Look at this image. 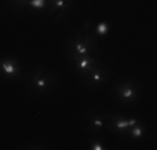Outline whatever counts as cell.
<instances>
[{
	"label": "cell",
	"mask_w": 157,
	"mask_h": 150,
	"mask_svg": "<svg viewBox=\"0 0 157 150\" xmlns=\"http://www.w3.org/2000/svg\"><path fill=\"white\" fill-rule=\"evenodd\" d=\"M0 70H2L7 77H18V73H20V67L17 65L15 60H10V58L0 62Z\"/></svg>",
	"instance_id": "cell-1"
},
{
	"label": "cell",
	"mask_w": 157,
	"mask_h": 150,
	"mask_svg": "<svg viewBox=\"0 0 157 150\" xmlns=\"http://www.w3.org/2000/svg\"><path fill=\"white\" fill-rule=\"evenodd\" d=\"M72 58L75 60V63H77V67L78 69H82V70H87V72H90L92 69H94V65H95V58H84L80 55H75V54H72Z\"/></svg>",
	"instance_id": "cell-2"
},
{
	"label": "cell",
	"mask_w": 157,
	"mask_h": 150,
	"mask_svg": "<svg viewBox=\"0 0 157 150\" xmlns=\"http://www.w3.org/2000/svg\"><path fill=\"white\" fill-rule=\"evenodd\" d=\"M85 42H87V40H82V39L75 40V42H74V50H75L74 54L75 55H87L94 50V45H85Z\"/></svg>",
	"instance_id": "cell-3"
},
{
	"label": "cell",
	"mask_w": 157,
	"mask_h": 150,
	"mask_svg": "<svg viewBox=\"0 0 157 150\" xmlns=\"http://www.w3.org/2000/svg\"><path fill=\"white\" fill-rule=\"evenodd\" d=\"M119 95H121L124 100H134L137 97V90L130 84H124L122 87H119Z\"/></svg>",
	"instance_id": "cell-4"
},
{
	"label": "cell",
	"mask_w": 157,
	"mask_h": 150,
	"mask_svg": "<svg viewBox=\"0 0 157 150\" xmlns=\"http://www.w3.org/2000/svg\"><path fill=\"white\" fill-rule=\"evenodd\" d=\"M48 82H50V78H48V77H44L40 72L33 75V85H35L39 90H44V88H45L47 85H48Z\"/></svg>",
	"instance_id": "cell-5"
},
{
	"label": "cell",
	"mask_w": 157,
	"mask_h": 150,
	"mask_svg": "<svg viewBox=\"0 0 157 150\" xmlns=\"http://www.w3.org/2000/svg\"><path fill=\"white\" fill-rule=\"evenodd\" d=\"M89 73H90V80L94 82V84H100V82L105 78V73H104L99 67H94V69H92Z\"/></svg>",
	"instance_id": "cell-6"
},
{
	"label": "cell",
	"mask_w": 157,
	"mask_h": 150,
	"mask_svg": "<svg viewBox=\"0 0 157 150\" xmlns=\"http://www.w3.org/2000/svg\"><path fill=\"white\" fill-rule=\"evenodd\" d=\"M114 125L117 130H125L129 127V120H124L121 117H114Z\"/></svg>",
	"instance_id": "cell-7"
},
{
	"label": "cell",
	"mask_w": 157,
	"mask_h": 150,
	"mask_svg": "<svg viewBox=\"0 0 157 150\" xmlns=\"http://www.w3.org/2000/svg\"><path fill=\"white\" fill-rule=\"evenodd\" d=\"M142 135H144V127H140V125H134L132 127V130H130V137L132 138H140Z\"/></svg>",
	"instance_id": "cell-8"
},
{
	"label": "cell",
	"mask_w": 157,
	"mask_h": 150,
	"mask_svg": "<svg viewBox=\"0 0 157 150\" xmlns=\"http://www.w3.org/2000/svg\"><path fill=\"white\" fill-rule=\"evenodd\" d=\"M90 125H92V129L100 130V129L104 127V118H102V117H97V115H94V117L90 118Z\"/></svg>",
	"instance_id": "cell-9"
},
{
	"label": "cell",
	"mask_w": 157,
	"mask_h": 150,
	"mask_svg": "<svg viewBox=\"0 0 157 150\" xmlns=\"http://www.w3.org/2000/svg\"><path fill=\"white\" fill-rule=\"evenodd\" d=\"M45 3H47V0H29V5L33 7V9H37V10L44 9Z\"/></svg>",
	"instance_id": "cell-10"
},
{
	"label": "cell",
	"mask_w": 157,
	"mask_h": 150,
	"mask_svg": "<svg viewBox=\"0 0 157 150\" xmlns=\"http://www.w3.org/2000/svg\"><path fill=\"white\" fill-rule=\"evenodd\" d=\"M95 30L100 33V35H104V33H107V32H109V25H107L105 22H102V24H99V25L95 27Z\"/></svg>",
	"instance_id": "cell-11"
},
{
	"label": "cell",
	"mask_w": 157,
	"mask_h": 150,
	"mask_svg": "<svg viewBox=\"0 0 157 150\" xmlns=\"http://www.w3.org/2000/svg\"><path fill=\"white\" fill-rule=\"evenodd\" d=\"M54 5L57 7L59 10H62V9H65V7H67V2H65V0H54Z\"/></svg>",
	"instance_id": "cell-12"
},
{
	"label": "cell",
	"mask_w": 157,
	"mask_h": 150,
	"mask_svg": "<svg viewBox=\"0 0 157 150\" xmlns=\"http://www.w3.org/2000/svg\"><path fill=\"white\" fill-rule=\"evenodd\" d=\"M90 148H92V150H102L104 145L100 144V142H92V144H90Z\"/></svg>",
	"instance_id": "cell-13"
},
{
	"label": "cell",
	"mask_w": 157,
	"mask_h": 150,
	"mask_svg": "<svg viewBox=\"0 0 157 150\" xmlns=\"http://www.w3.org/2000/svg\"><path fill=\"white\" fill-rule=\"evenodd\" d=\"M25 3V0H18V5H24Z\"/></svg>",
	"instance_id": "cell-14"
}]
</instances>
